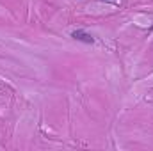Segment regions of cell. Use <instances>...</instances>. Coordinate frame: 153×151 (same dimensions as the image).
Listing matches in <instances>:
<instances>
[{
  "instance_id": "cell-1",
  "label": "cell",
  "mask_w": 153,
  "mask_h": 151,
  "mask_svg": "<svg viewBox=\"0 0 153 151\" xmlns=\"http://www.w3.org/2000/svg\"><path fill=\"white\" fill-rule=\"evenodd\" d=\"M71 38L75 41H80V43H85V44H93L94 43V38L91 34H87L85 30H73L71 32Z\"/></svg>"
}]
</instances>
